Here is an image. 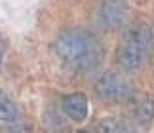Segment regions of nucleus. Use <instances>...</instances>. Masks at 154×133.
<instances>
[{
  "instance_id": "nucleus-1",
  "label": "nucleus",
  "mask_w": 154,
  "mask_h": 133,
  "mask_svg": "<svg viewBox=\"0 0 154 133\" xmlns=\"http://www.w3.org/2000/svg\"><path fill=\"white\" fill-rule=\"evenodd\" d=\"M55 51L74 70H93L103 61V48L93 34L82 29H67L57 36Z\"/></svg>"
},
{
  "instance_id": "nucleus-2",
  "label": "nucleus",
  "mask_w": 154,
  "mask_h": 133,
  "mask_svg": "<svg viewBox=\"0 0 154 133\" xmlns=\"http://www.w3.org/2000/svg\"><path fill=\"white\" fill-rule=\"evenodd\" d=\"M152 46H154V31L149 23L131 25L124 36V42L120 46V51H118V59H120L122 66L126 70L141 69L149 59Z\"/></svg>"
},
{
  "instance_id": "nucleus-3",
  "label": "nucleus",
  "mask_w": 154,
  "mask_h": 133,
  "mask_svg": "<svg viewBox=\"0 0 154 133\" xmlns=\"http://www.w3.org/2000/svg\"><path fill=\"white\" fill-rule=\"evenodd\" d=\"M129 4L128 0H103L99 8V23L109 31H120L128 25Z\"/></svg>"
},
{
  "instance_id": "nucleus-4",
  "label": "nucleus",
  "mask_w": 154,
  "mask_h": 133,
  "mask_svg": "<svg viewBox=\"0 0 154 133\" xmlns=\"http://www.w3.org/2000/svg\"><path fill=\"white\" fill-rule=\"evenodd\" d=\"M95 91L101 99L106 101H122L131 95V84L116 72H106L95 84Z\"/></svg>"
},
{
  "instance_id": "nucleus-5",
  "label": "nucleus",
  "mask_w": 154,
  "mask_h": 133,
  "mask_svg": "<svg viewBox=\"0 0 154 133\" xmlns=\"http://www.w3.org/2000/svg\"><path fill=\"white\" fill-rule=\"evenodd\" d=\"M61 107H63V112L69 118L76 120V122H80V120H84L88 116V97L84 93L65 95L61 101Z\"/></svg>"
},
{
  "instance_id": "nucleus-6",
  "label": "nucleus",
  "mask_w": 154,
  "mask_h": 133,
  "mask_svg": "<svg viewBox=\"0 0 154 133\" xmlns=\"http://www.w3.org/2000/svg\"><path fill=\"white\" fill-rule=\"evenodd\" d=\"M19 118V110L11 103L10 97H6L4 93H0V122H15Z\"/></svg>"
},
{
  "instance_id": "nucleus-7",
  "label": "nucleus",
  "mask_w": 154,
  "mask_h": 133,
  "mask_svg": "<svg viewBox=\"0 0 154 133\" xmlns=\"http://www.w3.org/2000/svg\"><path fill=\"white\" fill-rule=\"evenodd\" d=\"M80 133H88V131H80Z\"/></svg>"
}]
</instances>
